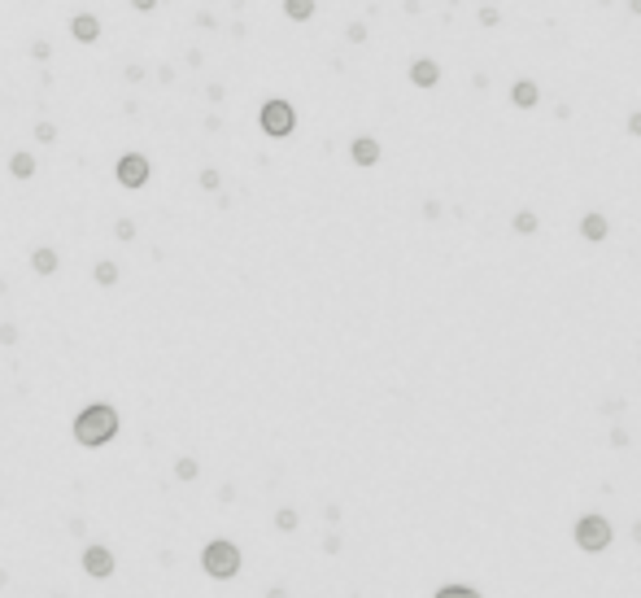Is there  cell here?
Listing matches in <instances>:
<instances>
[{
	"label": "cell",
	"mask_w": 641,
	"mask_h": 598,
	"mask_svg": "<svg viewBox=\"0 0 641 598\" xmlns=\"http://www.w3.org/2000/svg\"><path fill=\"white\" fill-rule=\"evenodd\" d=\"M118 428H122V419H118V411H113L109 402H88V407L74 415L70 437L84 450H101V446H109L113 437H118Z\"/></svg>",
	"instance_id": "obj_1"
},
{
	"label": "cell",
	"mask_w": 641,
	"mask_h": 598,
	"mask_svg": "<svg viewBox=\"0 0 641 598\" xmlns=\"http://www.w3.org/2000/svg\"><path fill=\"white\" fill-rule=\"evenodd\" d=\"M244 568V555H240V546L236 542H227V537H214L201 546V572L214 576V581H236Z\"/></svg>",
	"instance_id": "obj_2"
},
{
	"label": "cell",
	"mask_w": 641,
	"mask_h": 598,
	"mask_svg": "<svg viewBox=\"0 0 641 598\" xmlns=\"http://www.w3.org/2000/svg\"><path fill=\"white\" fill-rule=\"evenodd\" d=\"M571 537H576V546H580L585 555H602L606 546H611V537H615V533H611V520H606V515L589 511V515H580V520H576Z\"/></svg>",
	"instance_id": "obj_3"
},
{
	"label": "cell",
	"mask_w": 641,
	"mask_h": 598,
	"mask_svg": "<svg viewBox=\"0 0 641 598\" xmlns=\"http://www.w3.org/2000/svg\"><path fill=\"white\" fill-rule=\"evenodd\" d=\"M258 127H262L271 140H284V136L297 132V109H292L284 96H271V101L262 105V114H258Z\"/></svg>",
	"instance_id": "obj_4"
},
{
	"label": "cell",
	"mask_w": 641,
	"mask_h": 598,
	"mask_svg": "<svg viewBox=\"0 0 641 598\" xmlns=\"http://www.w3.org/2000/svg\"><path fill=\"white\" fill-rule=\"evenodd\" d=\"M79 568H84V576H92V581H109L113 568H118V559H113V551L105 542H88L84 555H79Z\"/></svg>",
	"instance_id": "obj_5"
},
{
	"label": "cell",
	"mask_w": 641,
	"mask_h": 598,
	"mask_svg": "<svg viewBox=\"0 0 641 598\" xmlns=\"http://www.w3.org/2000/svg\"><path fill=\"white\" fill-rule=\"evenodd\" d=\"M149 175H153V166H149V157H144V153H122L118 166H113V180H118L122 188H144V184H149Z\"/></svg>",
	"instance_id": "obj_6"
},
{
	"label": "cell",
	"mask_w": 641,
	"mask_h": 598,
	"mask_svg": "<svg viewBox=\"0 0 641 598\" xmlns=\"http://www.w3.org/2000/svg\"><path fill=\"white\" fill-rule=\"evenodd\" d=\"M380 140H375V136H354V144H349V157H354V166H380Z\"/></svg>",
	"instance_id": "obj_7"
},
{
	"label": "cell",
	"mask_w": 641,
	"mask_h": 598,
	"mask_svg": "<svg viewBox=\"0 0 641 598\" xmlns=\"http://www.w3.org/2000/svg\"><path fill=\"white\" fill-rule=\"evenodd\" d=\"M406 74H410V84H415V88H436V84H441V61H432V57H415Z\"/></svg>",
	"instance_id": "obj_8"
},
{
	"label": "cell",
	"mask_w": 641,
	"mask_h": 598,
	"mask_svg": "<svg viewBox=\"0 0 641 598\" xmlns=\"http://www.w3.org/2000/svg\"><path fill=\"white\" fill-rule=\"evenodd\" d=\"M580 236L589 240V245H602V240L611 236V219L598 214V210H589V214L580 219Z\"/></svg>",
	"instance_id": "obj_9"
},
{
	"label": "cell",
	"mask_w": 641,
	"mask_h": 598,
	"mask_svg": "<svg viewBox=\"0 0 641 598\" xmlns=\"http://www.w3.org/2000/svg\"><path fill=\"white\" fill-rule=\"evenodd\" d=\"M70 36L79 44H96V40H101V22H96V13H74V18H70Z\"/></svg>",
	"instance_id": "obj_10"
},
{
	"label": "cell",
	"mask_w": 641,
	"mask_h": 598,
	"mask_svg": "<svg viewBox=\"0 0 641 598\" xmlns=\"http://www.w3.org/2000/svg\"><path fill=\"white\" fill-rule=\"evenodd\" d=\"M57 267H61L57 249H48V245L31 249V271H35V276H57Z\"/></svg>",
	"instance_id": "obj_11"
},
{
	"label": "cell",
	"mask_w": 641,
	"mask_h": 598,
	"mask_svg": "<svg viewBox=\"0 0 641 598\" xmlns=\"http://www.w3.org/2000/svg\"><path fill=\"white\" fill-rule=\"evenodd\" d=\"M537 101H541V88L532 84V79H519V84L511 88V105L515 109H532Z\"/></svg>",
	"instance_id": "obj_12"
},
{
	"label": "cell",
	"mask_w": 641,
	"mask_h": 598,
	"mask_svg": "<svg viewBox=\"0 0 641 598\" xmlns=\"http://www.w3.org/2000/svg\"><path fill=\"white\" fill-rule=\"evenodd\" d=\"M40 171V162H35V153H13L9 157V175H13V180H31V175H35Z\"/></svg>",
	"instance_id": "obj_13"
},
{
	"label": "cell",
	"mask_w": 641,
	"mask_h": 598,
	"mask_svg": "<svg viewBox=\"0 0 641 598\" xmlns=\"http://www.w3.org/2000/svg\"><path fill=\"white\" fill-rule=\"evenodd\" d=\"M118 276H122V271H118V262H109V258L92 267V280L101 284V288H113V284H118Z\"/></svg>",
	"instance_id": "obj_14"
},
{
	"label": "cell",
	"mask_w": 641,
	"mask_h": 598,
	"mask_svg": "<svg viewBox=\"0 0 641 598\" xmlns=\"http://www.w3.org/2000/svg\"><path fill=\"white\" fill-rule=\"evenodd\" d=\"M284 13L292 22H310L315 18V0H284Z\"/></svg>",
	"instance_id": "obj_15"
},
{
	"label": "cell",
	"mask_w": 641,
	"mask_h": 598,
	"mask_svg": "<svg viewBox=\"0 0 641 598\" xmlns=\"http://www.w3.org/2000/svg\"><path fill=\"white\" fill-rule=\"evenodd\" d=\"M175 476L184 480V485H192L196 476H201V463H196V459H188V455H184V459H175Z\"/></svg>",
	"instance_id": "obj_16"
},
{
	"label": "cell",
	"mask_w": 641,
	"mask_h": 598,
	"mask_svg": "<svg viewBox=\"0 0 641 598\" xmlns=\"http://www.w3.org/2000/svg\"><path fill=\"white\" fill-rule=\"evenodd\" d=\"M297 524H301V515L292 511V507H279V511H275V528H279V533H297Z\"/></svg>",
	"instance_id": "obj_17"
},
{
	"label": "cell",
	"mask_w": 641,
	"mask_h": 598,
	"mask_svg": "<svg viewBox=\"0 0 641 598\" xmlns=\"http://www.w3.org/2000/svg\"><path fill=\"white\" fill-rule=\"evenodd\" d=\"M511 228H515V236H532L537 232V214L532 210H519V214L511 219Z\"/></svg>",
	"instance_id": "obj_18"
},
{
	"label": "cell",
	"mask_w": 641,
	"mask_h": 598,
	"mask_svg": "<svg viewBox=\"0 0 641 598\" xmlns=\"http://www.w3.org/2000/svg\"><path fill=\"white\" fill-rule=\"evenodd\" d=\"M432 598H484L480 590H471V585H441Z\"/></svg>",
	"instance_id": "obj_19"
},
{
	"label": "cell",
	"mask_w": 641,
	"mask_h": 598,
	"mask_svg": "<svg viewBox=\"0 0 641 598\" xmlns=\"http://www.w3.org/2000/svg\"><path fill=\"white\" fill-rule=\"evenodd\" d=\"M196 184H201L205 192H219V188H223V175H219V171H214V166H205L201 175H196Z\"/></svg>",
	"instance_id": "obj_20"
},
{
	"label": "cell",
	"mask_w": 641,
	"mask_h": 598,
	"mask_svg": "<svg viewBox=\"0 0 641 598\" xmlns=\"http://www.w3.org/2000/svg\"><path fill=\"white\" fill-rule=\"evenodd\" d=\"M113 236H118V240H136V223H131V219H118V223H113Z\"/></svg>",
	"instance_id": "obj_21"
},
{
	"label": "cell",
	"mask_w": 641,
	"mask_h": 598,
	"mask_svg": "<svg viewBox=\"0 0 641 598\" xmlns=\"http://www.w3.org/2000/svg\"><path fill=\"white\" fill-rule=\"evenodd\" d=\"M35 140H40V144H53V140H57V127H53V123H35Z\"/></svg>",
	"instance_id": "obj_22"
},
{
	"label": "cell",
	"mask_w": 641,
	"mask_h": 598,
	"mask_svg": "<svg viewBox=\"0 0 641 598\" xmlns=\"http://www.w3.org/2000/svg\"><path fill=\"white\" fill-rule=\"evenodd\" d=\"M345 40H349V44H363V40H367V26H363V22H349V31H345Z\"/></svg>",
	"instance_id": "obj_23"
},
{
	"label": "cell",
	"mask_w": 641,
	"mask_h": 598,
	"mask_svg": "<svg viewBox=\"0 0 641 598\" xmlns=\"http://www.w3.org/2000/svg\"><path fill=\"white\" fill-rule=\"evenodd\" d=\"M0 345H18V328L13 323H0Z\"/></svg>",
	"instance_id": "obj_24"
},
{
	"label": "cell",
	"mask_w": 641,
	"mask_h": 598,
	"mask_svg": "<svg viewBox=\"0 0 641 598\" xmlns=\"http://www.w3.org/2000/svg\"><path fill=\"white\" fill-rule=\"evenodd\" d=\"M31 57H53V44H48V40H35V44H31Z\"/></svg>",
	"instance_id": "obj_25"
},
{
	"label": "cell",
	"mask_w": 641,
	"mask_h": 598,
	"mask_svg": "<svg viewBox=\"0 0 641 598\" xmlns=\"http://www.w3.org/2000/svg\"><path fill=\"white\" fill-rule=\"evenodd\" d=\"M498 18H502V13L493 9V5H484V9H480V26H498Z\"/></svg>",
	"instance_id": "obj_26"
},
{
	"label": "cell",
	"mask_w": 641,
	"mask_h": 598,
	"mask_svg": "<svg viewBox=\"0 0 641 598\" xmlns=\"http://www.w3.org/2000/svg\"><path fill=\"white\" fill-rule=\"evenodd\" d=\"M628 136L641 140V109H633V114H628Z\"/></svg>",
	"instance_id": "obj_27"
},
{
	"label": "cell",
	"mask_w": 641,
	"mask_h": 598,
	"mask_svg": "<svg viewBox=\"0 0 641 598\" xmlns=\"http://www.w3.org/2000/svg\"><path fill=\"white\" fill-rule=\"evenodd\" d=\"M161 5V0H131V9H140V13H153Z\"/></svg>",
	"instance_id": "obj_28"
},
{
	"label": "cell",
	"mask_w": 641,
	"mask_h": 598,
	"mask_svg": "<svg viewBox=\"0 0 641 598\" xmlns=\"http://www.w3.org/2000/svg\"><path fill=\"white\" fill-rule=\"evenodd\" d=\"M611 446H615V450H624V446H628V432H624V428H615V432H611Z\"/></svg>",
	"instance_id": "obj_29"
},
{
	"label": "cell",
	"mask_w": 641,
	"mask_h": 598,
	"mask_svg": "<svg viewBox=\"0 0 641 598\" xmlns=\"http://www.w3.org/2000/svg\"><path fill=\"white\" fill-rule=\"evenodd\" d=\"M267 598H288V590H284V585H271V590H267Z\"/></svg>",
	"instance_id": "obj_30"
},
{
	"label": "cell",
	"mask_w": 641,
	"mask_h": 598,
	"mask_svg": "<svg viewBox=\"0 0 641 598\" xmlns=\"http://www.w3.org/2000/svg\"><path fill=\"white\" fill-rule=\"evenodd\" d=\"M628 9H633V13H637V18H641V0H628Z\"/></svg>",
	"instance_id": "obj_31"
},
{
	"label": "cell",
	"mask_w": 641,
	"mask_h": 598,
	"mask_svg": "<svg viewBox=\"0 0 641 598\" xmlns=\"http://www.w3.org/2000/svg\"><path fill=\"white\" fill-rule=\"evenodd\" d=\"M633 537H637V542H641V520H637V524H633Z\"/></svg>",
	"instance_id": "obj_32"
},
{
	"label": "cell",
	"mask_w": 641,
	"mask_h": 598,
	"mask_svg": "<svg viewBox=\"0 0 641 598\" xmlns=\"http://www.w3.org/2000/svg\"><path fill=\"white\" fill-rule=\"evenodd\" d=\"M5 581H9V576H5V568H0V590H5Z\"/></svg>",
	"instance_id": "obj_33"
},
{
	"label": "cell",
	"mask_w": 641,
	"mask_h": 598,
	"mask_svg": "<svg viewBox=\"0 0 641 598\" xmlns=\"http://www.w3.org/2000/svg\"><path fill=\"white\" fill-rule=\"evenodd\" d=\"M53 598H65V594H53Z\"/></svg>",
	"instance_id": "obj_34"
}]
</instances>
